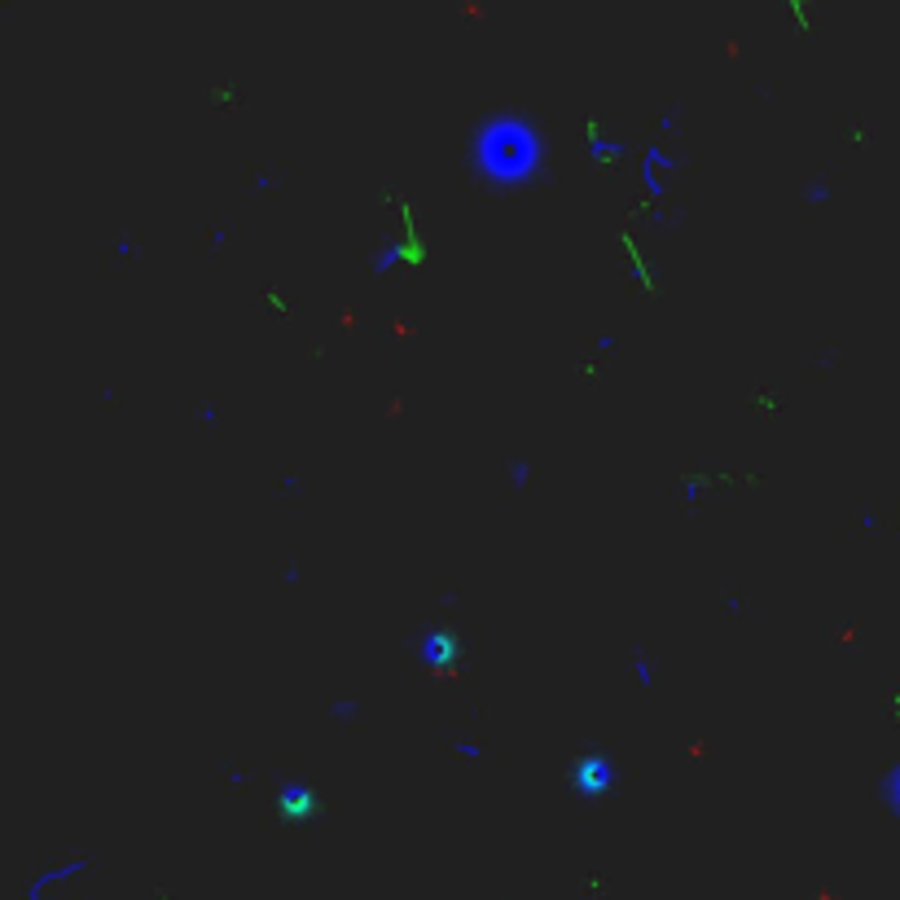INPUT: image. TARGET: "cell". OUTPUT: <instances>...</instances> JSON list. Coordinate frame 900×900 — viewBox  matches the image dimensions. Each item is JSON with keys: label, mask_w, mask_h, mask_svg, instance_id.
I'll use <instances>...</instances> for the list:
<instances>
[{"label": "cell", "mask_w": 900, "mask_h": 900, "mask_svg": "<svg viewBox=\"0 0 900 900\" xmlns=\"http://www.w3.org/2000/svg\"><path fill=\"white\" fill-rule=\"evenodd\" d=\"M479 159L483 176H501V180H519L540 162V137L528 119H496L479 132Z\"/></svg>", "instance_id": "obj_1"}]
</instances>
